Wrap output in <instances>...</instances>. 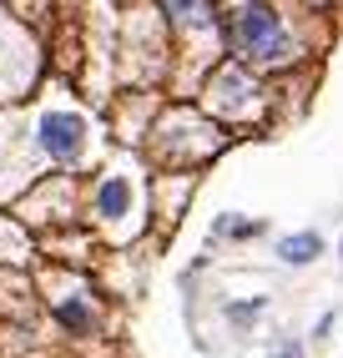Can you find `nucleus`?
Returning a JSON list of instances; mask_svg holds the SVG:
<instances>
[{
	"label": "nucleus",
	"instance_id": "nucleus-5",
	"mask_svg": "<svg viewBox=\"0 0 343 358\" xmlns=\"http://www.w3.org/2000/svg\"><path fill=\"white\" fill-rule=\"evenodd\" d=\"M167 6V15L177 20V26H187V31H202V26H212V0H162Z\"/></svg>",
	"mask_w": 343,
	"mask_h": 358
},
{
	"label": "nucleus",
	"instance_id": "nucleus-4",
	"mask_svg": "<svg viewBox=\"0 0 343 358\" xmlns=\"http://www.w3.org/2000/svg\"><path fill=\"white\" fill-rule=\"evenodd\" d=\"M127 207H132V182L127 177H106L96 187V212H102V217H121Z\"/></svg>",
	"mask_w": 343,
	"mask_h": 358
},
{
	"label": "nucleus",
	"instance_id": "nucleus-8",
	"mask_svg": "<svg viewBox=\"0 0 343 358\" xmlns=\"http://www.w3.org/2000/svg\"><path fill=\"white\" fill-rule=\"evenodd\" d=\"M258 308H262V303H237V308H227V313H232V318H253Z\"/></svg>",
	"mask_w": 343,
	"mask_h": 358
},
{
	"label": "nucleus",
	"instance_id": "nucleus-3",
	"mask_svg": "<svg viewBox=\"0 0 343 358\" xmlns=\"http://www.w3.org/2000/svg\"><path fill=\"white\" fill-rule=\"evenodd\" d=\"M81 141H86L81 116H71V111H46L41 116V152L51 162H76L81 157Z\"/></svg>",
	"mask_w": 343,
	"mask_h": 358
},
{
	"label": "nucleus",
	"instance_id": "nucleus-2",
	"mask_svg": "<svg viewBox=\"0 0 343 358\" xmlns=\"http://www.w3.org/2000/svg\"><path fill=\"white\" fill-rule=\"evenodd\" d=\"M207 101L223 111V116H248L258 106V81L242 66H223L212 76V86H207Z\"/></svg>",
	"mask_w": 343,
	"mask_h": 358
},
{
	"label": "nucleus",
	"instance_id": "nucleus-1",
	"mask_svg": "<svg viewBox=\"0 0 343 358\" xmlns=\"http://www.w3.org/2000/svg\"><path fill=\"white\" fill-rule=\"evenodd\" d=\"M227 41H232L237 61H248V66L293 61V36L283 26V15L273 6H262V0H248V6H237L227 15Z\"/></svg>",
	"mask_w": 343,
	"mask_h": 358
},
{
	"label": "nucleus",
	"instance_id": "nucleus-6",
	"mask_svg": "<svg viewBox=\"0 0 343 358\" xmlns=\"http://www.w3.org/2000/svg\"><path fill=\"white\" fill-rule=\"evenodd\" d=\"M318 252H323V237H318V232H293V237L278 243V257L293 262V268H298V262H313Z\"/></svg>",
	"mask_w": 343,
	"mask_h": 358
},
{
	"label": "nucleus",
	"instance_id": "nucleus-9",
	"mask_svg": "<svg viewBox=\"0 0 343 358\" xmlns=\"http://www.w3.org/2000/svg\"><path fill=\"white\" fill-rule=\"evenodd\" d=\"M278 358H303V348H298V343H283V348H278Z\"/></svg>",
	"mask_w": 343,
	"mask_h": 358
},
{
	"label": "nucleus",
	"instance_id": "nucleus-10",
	"mask_svg": "<svg viewBox=\"0 0 343 358\" xmlns=\"http://www.w3.org/2000/svg\"><path fill=\"white\" fill-rule=\"evenodd\" d=\"M338 257H343V243H338Z\"/></svg>",
	"mask_w": 343,
	"mask_h": 358
},
{
	"label": "nucleus",
	"instance_id": "nucleus-7",
	"mask_svg": "<svg viewBox=\"0 0 343 358\" xmlns=\"http://www.w3.org/2000/svg\"><path fill=\"white\" fill-rule=\"evenodd\" d=\"M56 318H61V323H66L71 333H91V323H96V318H91V308H86L81 298H71V303H61V308H56Z\"/></svg>",
	"mask_w": 343,
	"mask_h": 358
}]
</instances>
